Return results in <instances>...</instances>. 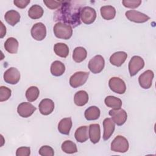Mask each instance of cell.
Returning a JSON list of instances; mask_svg holds the SVG:
<instances>
[{"mask_svg":"<svg viewBox=\"0 0 156 156\" xmlns=\"http://www.w3.org/2000/svg\"><path fill=\"white\" fill-rule=\"evenodd\" d=\"M82 5L81 1H63L61 6L54 13V21L73 27L79 26L81 23L80 12L83 8Z\"/></svg>","mask_w":156,"mask_h":156,"instance_id":"6da1fadb","label":"cell"},{"mask_svg":"<svg viewBox=\"0 0 156 156\" xmlns=\"http://www.w3.org/2000/svg\"><path fill=\"white\" fill-rule=\"evenodd\" d=\"M53 31L55 36L60 39L68 40L73 35L72 27L61 22H58L55 24Z\"/></svg>","mask_w":156,"mask_h":156,"instance_id":"7a4b0ae2","label":"cell"},{"mask_svg":"<svg viewBox=\"0 0 156 156\" xmlns=\"http://www.w3.org/2000/svg\"><path fill=\"white\" fill-rule=\"evenodd\" d=\"M129 147L127 140L122 135L116 136L111 143V150L113 152L124 153L126 152Z\"/></svg>","mask_w":156,"mask_h":156,"instance_id":"3957f363","label":"cell"},{"mask_svg":"<svg viewBox=\"0 0 156 156\" xmlns=\"http://www.w3.org/2000/svg\"><path fill=\"white\" fill-rule=\"evenodd\" d=\"M105 66V60L101 55H96L93 57L88 62V67L90 71L93 74L100 73Z\"/></svg>","mask_w":156,"mask_h":156,"instance_id":"277c9868","label":"cell"},{"mask_svg":"<svg viewBox=\"0 0 156 156\" xmlns=\"http://www.w3.org/2000/svg\"><path fill=\"white\" fill-rule=\"evenodd\" d=\"M144 66V61L142 57L135 55L133 56L129 63V71L130 76H135Z\"/></svg>","mask_w":156,"mask_h":156,"instance_id":"5b68a950","label":"cell"},{"mask_svg":"<svg viewBox=\"0 0 156 156\" xmlns=\"http://www.w3.org/2000/svg\"><path fill=\"white\" fill-rule=\"evenodd\" d=\"M90 73L85 71H77L73 74L69 79V84L73 88H76L83 85L87 80Z\"/></svg>","mask_w":156,"mask_h":156,"instance_id":"8992f818","label":"cell"},{"mask_svg":"<svg viewBox=\"0 0 156 156\" xmlns=\"http://www.w3.org/2000/svg\"><path fill=\"white\" fill-rule=\"evenodd\" d=\"M108 86L110 90L118 94H124L126 90V85L124 81L119 77H113L108 81Z\"/></svg>","mask_w":156,"mask_h":156,"instance_id":"52a82bcc","label":"cell"},{"mask_svg":"<svg viewBox=\"0 0 156 156\" xmlns=\"http://www.w3.org/2000/svg\"><path fill=\"white\" fill-rule=\"evenodd\" d=\"M108 114L117 126L123 125L127 119V112L121 108L117 109L112 108L109 111Z\"/></svg>","mask_w":156,"mask_h":156,"instance_id":"ba28073f","label":"cell"},{"mask_svg":"<svg viewBox=\"0 0 156 156\" xmlns=\"http://www.w3.org/2000/svg\"><path fill=\"white\" fill-rule=\"evenodd\" d=\"M96 18V10L89 6L84 7L80 12V20L85 24H92Z\"/></svg>","mask_w":156,"mask_h":156,"instance_id":"9c48e42d","label":"cell"},{"mask_svg":"<svg viewBox=\"0 0 156 156\" xmlns=\"http://www.w3.org/2000/svg\"><path fill=\"white\" fill-rule=\"evenodd\" d=\"M20 73L18 69L15 67H10L4 73V81L9 84H16L20 79Z\"/></svg>","mask_w":156,"mask_h":156,"instance_id":"30bf717a","label":"cell"},{"mask_svg":"<svg viewBox=\"0 0 156 156\" xmlns=\"http://www.w3.org/2000/svg\"><path fill=\"white\" fill-rule=\"evenodd\" d=\"M125 15L129 21L136 23H143L150 19V17L147 15L135 10L127 11L125 13Z\"/></svg>","mask_w":156,"mask_h":156,"instance_id":"8fae6325","label":"cell"},{"mask_svg":"<svg viewBox=\"0 0 156 156\" xmlns=\"http://www.w3.org/2000/svg\"><path fill=\"white\" fill-rule=\"evenodd\" d=\"M30 34L35 40L42 41L46 36V26L42 23H37L32 26Z\"/></svg>","mask_w":156,"mask_h":156,"instance_id":"7c38bea8","label":"cell"},{"mask_svg":"<svg viewBox=\"0 0 156 156\" xmlns=\"http://www.w3.org/2000/svg\"><path fill=\"white\" fill-rule=\"evenodd\" d=\"M154 77V72L150 69L145 71L138 77V82L140 87L144 89H149L151 87Z\"/></svg>","mask_w":156,"mask_h":156,"instance_id":"4fadbf2b","label":"cell"},{"mask_svg":"<svg viewBox=\"0 0 156 156\" xmlns=\"http://www.w3.org/2000/svg\"><path fill=\"white\" fill-rule=\"evenodd\" d=\"M36 110V107L29 102H23L20 104L17 107L18 115L23 118H28Z\"/></svg>","mask_w":156,"mask_h":156,"instance_id":"5bb4252c","label":"cell"},{"mask_svg":"<svg viewBox=\"0 0 156 156\" xmlns=\"http://www.w3.org/2000/svg\"><path fill=\"white\" fill-rule=\"evenodd\" d=\"M103 140L104 141H106L108 140L113 133L115 129V123L112 118H105L103 121Z\"/></svg>","mask_w":156,"mask_h":156,"instance_id":"9a60e30c","label":"cell"},{"mask_svg":"<svg viewBox=\"0 0 156 156\" xmlns=\"http://www.w3.org/2000/svg\"><path fill=\"white\" fill-rule=\"evenodd\" d=\"M39 111L43 115H50L54 109V103L52 100L45 98L42 99L38 105Z\"/></svg>","mask_w":156,"mask_h":156,"instance_id":"2e32d148","label":"cell"},{"mask_svg":"<svg viewBox=\"0 0 156 156\" xmlns=\"http://www.w3.org/2000/svg\"><path fill=\"white\" fill-rule=\"evenodd\" d=\"M127 57V54L124 51H118L113 53L110 57V63L114 66L119 67L126 61Z\"/></svg>","mask_w":156,"mask_h":156,"instance_id":"e0dca14e","label":"cell"},{"mask_svg":"<svg viewBox=\"0 0 156 156\" xmlns=\"http://www.w3.org/2000/svg\"><path fill=\"white\" fill-rule=\"evenodd\" d=\"M89 138L92 143H98L101 138V130L99 124H91L89 126Z\"/></svg>","mask_w":156,"mask_h":156,"instance_id":"ac0fdd59","label":"cell"},{"mask_svg":"<svg viewBox=\"0 0 156 156\" xmlns=\"http://www.w3.org/2000/svg\"><path fill=\"white\" fill-rule=\"evenodd\" d=\"M77 141L79 143L85 142L89 138V127L83 126L78 127L74 134Z\"/></svg>","mask_w":156,"mask_h":156,"instance_id":"d6986e66","label":"cell"},{"mask_svg":"<svg viewBox=\"0 0 156 156\" xmlns=\"http://www.w3.org/2000/svg\"><path fill=\"white\" fill-rule=\"evenodd\" d=\"M20 14L15 10H10L7 11L4 15L5 21L12 26L16 25L20 21Z\"/></svg>","mask_w":156,"mask_h":156,"instance_id":"ffe728a7","label":"cell"},{"mask_svg":"<svg viewBox=\"0 0 156 156\" xmlns=\"http://www.w3.org/2000/svg\"><path fill=\"white\" fill-rule=\"evenodd\" d=\"M72 124L73 123L71 118H65L62 119L58 124V132L63 135H69Z\"/></svg>","mask_w":156,"mask_h":156,"instance_id":"44dd1931","label":"cell"},{"mask_svg":"<svg viewBox=\"0 0 156 156\" xmlns=\"http://www.w3.org/2000/svg\"><path fill=\"white\" fill-rule=\"evenodd\" d=\"M88 94L84 90H80L76 92L74 96V104L79 107L85 105L88 101Z\"/></svg>","mask_w":156,"mask_h":156,"instance_id":"7402d4cb","label":"cell"},{"mask_svg":"<svg viewBox=\"0 0 156 156\" xmlns=\"http://www.w3.org/2000/svg\"><path fill=\"white\" fill-rule=\"evenodd\" d=\"M101 114L99 108L96 106H90L86 109L84 113L85 118L88 121H93L98 119Z\"/></svg>","mask_w":156,"mask_h":156,"instance_id":"603a6c76","label":"cell"},{"mask_svg":"<svg viewBox=\"0 0 156 156\" xmlns=\"http://www.w3.org/2000/svg\"><path fill=\"white\" fill-rule=\"evenodd\" d=\"M51 73L54 76H60L65 71V66L60 61L55 60L51 65Z\"/></svg>","mask_w":156,"mask_h":156,"instance_id":"cb8c5ba5","label":"cell"},{"mask_svg":"<svg viewBox=\"0 0 156 156\" xmlns=\"http://www.w3.org/2000/svg\"><path fill=\"white\" fill-rule=\"evenodd\" d=\"M102 17L105 20H111L115 17L116 10L112 5H104L100 9Z\"/></svg>","mask_w":156,"mask_h":156,"instance_id":"d4e9b609","label":"cell"},{"mask_svg":"<svg viewBox=\"0 0 156 156\" xmlns=\"http://www.w3.org/2000/svg\"><path fill=\"white\" fill-rule=\"evenodd\" d=\"M19 43L18 40L13 38H8L4 43L5 49L10 54H16L18 52Z\"/></svg>","mask_w":156,"mask_h":156,"instance_id":"484cf974","label":"cell"},{"mask_svg":"<svg viewBox=\"0 0 156 156\" xmlns=\"http://www.w3.org/2000/svg\"><path fill=\"white\" fill-rule=\"evenodd\" d=\"M55 54L62 58H66L69 54V48L63 43H57L54 46Z\"/></svg>","mask_w":156,"mask_h":156,"instance_id":"4316f807","label":"cell"},{"mask_svg":"<svg viewBox=\"0 0 156 156\" xmlns=\"http://www.w3.org/2000/svg\"><path fill=\"white\" fill-rule=\"evenodd\" d=\"M87 56V50L81 46L76 47L73 53V58L76 63H80L83 61Z\"/></svg>","mask_w":156,"mask_h":156,"instance_id":"83f0119b","label":"cell"},{"mask_svg":"<svg viewBox=\"0 0 156 156\" xmlns=\"http://www.w3.org/2000/svg\"><path fill=\"white\" fill-rule=\"evenodd\" d=\"M104 102L105 105L113 109L120 108L122 106V101L115 96H108L105 98Z\"/></svg>","mask_w":156,"mask_h":156,"instance_id":"f1b7e54d","label":"cell"},{"mask_svg":"<svg viewBox=\"0 0 156 156\" xmlns=\"http://www.w3.org/2000/svg\"><path fill=\"white\" fill-rule=\"evenodd\" d=\"M44 13L43 8L37 4L33 5L28 10L29 16L33 20H37L40 18Z\"/></svg>","mask_w":156,"mask_h":156,"instance_id":"f546056e","label":"cell"},{"mask_svg":"<svg viewBox=\"0 0 156 156\" xmlns=\"http://www.w3.org/2000/svg\"><path fill=\"white\" fill-rule=\"evenodd\" d=\"M40 94L39 89L35 86H31L26 91V98L29 102L36 101Z\"/></svg>","mask_w":156,"mask_h":156,"instance_id":"4dcf8cb0","label":"cell"},{"mask_svg":"<svg viewBox=\"0 0 156 156\" xmlns=\"http://www.w3.org/2000/svg\"><path fill=\"white\" fill-rule=\"evenodd\" d=\"M62 150L66 154H74L77 152L76 144L71 140H66L63 141L61 146Z\"/></svg>","mask_w":156,"mask_h":156,"instance_id":"1f68e13d","label":"cell"},{"mask_svg":"<svg viewBox=\"0 0 156 156\" xmlns=\"http://www.w3.org/2000/svg\"><path fill=\"white\" fill-rule=\"evenodd\" d=\"M12 91L10 88L5 87L1 86L0 87V102L7 101L11 96Z\"/></svg>","mask_w":156,"mask_h":156,"instance_id":"d6a6232c","label":"cell"},{"mask_svg":"<svg viewBox=\"0 0 156 156\" xmlns=\"http://www.w3.org/2000/svg\"><path fill=\"white\" fill-rule=\"evenodd\" d=\"M122 5L127 8L136 9L141 4L140 0H123L122 1Z\"/></svg>","mask_w":156,"mask_h":156,"instance_id":"836d02e7","label":"cell"},{"mask_svg":"<svg viewBox=\"0 0 156 156\" xmlns=\"http://www.w3.org/2000/svg\"><path fill=\"white\" fill-rule=\"evenodd\" d=\"M38 153L41 156H53L54 155V149L49 146H41L38 151Z\"/></svg>","mask_w":156,"mask_h":156,"instance_id":"e575fe53","label":"cell"},{"mask_svg":"<svg viewBox=\"0 0 156 156\" xmlns=\"http://www.w3.org/2000/svg\"><path fill=\"white\" fill-rule=\"evenodd\" d=\"M63 1H54V0H43V3L46 6L50 9H56L61 6Z\"/></svg>","mask_w":156,"mask_h":156,"instance_id":"d590c367","label":"cell"},{"mask_svg":"<svg viewBox=\"0 0 156 156\" xmlns=\"http://www.w3.org/2000/svg\"><path fill=\"white\" fill-rule=\"evenodd\" d=\"M30 154V148L29 147H20L16 151V156H29Z\"/></svg>","mask_w":156,"mask_h":156,"instance_id":"8d00e7d4","label":"cell"},{"mask_svg":"<svg viewBox=\"0 0 156 156\" xmlns=\"http://www.w3.org/2000/svg\"><path fill=\"white\" fill-rule=\"evenodd\" d=\"M30 0H14V4L20 9H24L30 3Z\"/></svg>","mask_w":156,"mask_h":156,"instance_id":"74e56055","label":"cell"},{"mask_svg":"<svg viewBox=\"0 0 156 156\" xmlns=\"http://www.w3.org/2000/svg\"><path fill=\"white\" fill-rule=\"evenodd\" d=\"M0 38H2L6 34V27L4 25L2 21H1V31H0Z\"/></svg>","mask_w":156,"mask_h":156,"instance_id":"f35d334b","label":"cell"}]
</instances>
